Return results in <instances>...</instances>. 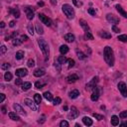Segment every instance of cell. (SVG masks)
Returning a JSON list of instances; mask_svg holds the SVG:
<instances>
[{"label": "cell", "mask_w": 127, "mask_h": 127, "mask_svg": "<svg viewBox=\"0 0 127 127\" xmlns=\"http://www.w3.org/2000/svg\"><path fill=\"white\" fill-rule=\"evenodd\" d=\"M65 40L67 41V42H69V43H72L73 41H75V36H73L71 33H69V34H66L65 35Z\"/></svg>", "instance_id": "e0dca14e"}, {"label": "cell", "mask_w": 127, "mask_h": 127, "mask_svg": "<svg viewBox=\"0 0 127 127\" xmlns=\"http://www.w3.org/2000/svg\"><path fill=\"white\" fill-rule=\"evenodd\" d=\"M61 66H62V64H60V63L58 62V60L55 61V68L57 69L58 71H61Z\"/></svg>", "instance_id": "ab89813d"}, {"label": "cell", "mask_w": 127, "mask_h": 127, "mask_svg": "<svg viewBox=\"0 0 127 127\" xmlns=\"http://www.w3.org/2000/svg\"><path fill=\"white\" fill-rule=\"evenodd\" d=\"M38 44H39V47H40L42 53L44 54V56H45V58L47 60V58H49V53H50L48 43L46 42V40H44V39H39L38 40Z\"/></svg>", "instance_id": "3957f363"}, {"label": "cell", "mask_w": 127, "mask_h": 127, "mask_svg": "<svg viewBox=\"0 0 127 127\" xmlns=\"http://www.w3.org/2000/svg\"><path fill=\"white\" fill-rule=\"evenodd\" d=\"M111 124L113 126H117L119 124V117H118V116H116V115L112 116V117H111Z\"/></svg>", "instance_id": "603a6c76"}, {"label": "cell", "mask_w": 127, "mask_h": 127, "mask_svg": "<svg viewBox=\"0 0 127 127\" xmlns=\"http://www.w3.org/2000/svg\"><path fill=\"white\" fill-rule=\"evenodd\" d=\"M27 65H28L29 68H33V67L35 66V61H34L33 59H29V60H28V63H27Z\"/></svg>", "instance_id": "d590c367"}, {"label": "cell", "mask_w": 127, "mask_h": 127, "mask_svg": "<svg viewBox=\"0 0 127 127\" xmlns=\"http://www.w3.org/2000/svg\"><path fill=\"white\" fill-rule=\"evenodd\" d=\"M39 19H40V21L43 24H45L46 26H48V27H50L51 25H52V21H51V19L48 17V16H46L45 14H43V13H40L39 15Z\"/></svg>", "instance_id": "277c9868"}, {"label": "cell", "mask_w": 127, "mask_h": 127, "mask_svg": "<svg viewBox=\"0 0 127 127\" xmlns=\"http://www.w3.org/2000/svg\"><path fill=\"white\" fill-rule=\"evenodd\" d=\"M79 115V111L77 109V107L71 106V113L68 115V118L69 119H75V118L78 117Z\"/></svg>", "instance_id": "ba28073f"}, {"label": "cell", "mask_w": 127, "mask_h": 127, "mask_svg": "<svg viewBox=\"0 0 127 127\" xmlns=\"http://www.w3.org/2000/svg\"><path fill=\"white\" fill-rule=\"evenodd\" d=\"M10 68V65L8 63H4V64H2V66H1V69L2 70H8Z\"/></svg>", "instance_id": "7dc6e473"}, {"label": "cell", "mask_w": 127, "mask_h": 127, "mask_svg": "<svg viewBox=\"0 0 127 127\" xmlns=\"http://www.w3.org/2000/svg\"><path fill=\"white\" fill-rule=\"evenodd\" d=\"M118 89H119V91H120V93H121V95L123 97H127V86H126V83L125 82H123V81H120L119 83H118Z\"/></svg>", "instance_id": "5b68a950"}, {"label": "cell", "mask_w": 127, "mask_h": 127, "mask_svg": "<svg viewBox=\"0 0 127 127\" xmlns=\"http://www.w3.org/2000/svg\"><path fill=\"white\" fill-rule=\"evenodd\" d=\"M60 126H61V127H69V126H70V124H69V122H68V121H66V120H63V121H61Z\"/></svg>", "instance_id": "60d3db41"}, {"label": "cell", "mask_w": 127, "mask_h": 127, "mask_svg": "<svg viewBox=\"0 0 127 127\" xmlns=\"http://www.w3.org/2000/svg\"><path fill=\"white\" fill-rule=\"evenodd\" d=\"M1 110H2V113H3V114H6V113H7V110H6V107H5V106H2V107H1Z\"/></svg>", "instance_id": "6f0895ef"}, {"label": "cell", "mask_w": 127, "mask_h": 127, "mask_svg": "<svg viewBox=\"0 0 127 127\" xmlns=\"http://www.w3.org/2000/svg\"><path fill=\"white\" fill-rule=\"evenodd\" d=\"M92 116H93L94 118H96L97 120H102V119L104 118L102 115H100V114H97V113H93V114H92Z\"/></svg>", "instance_id": "f35d334b"}, {"label": "cell", "mask_w": 127, "mask_h": 127, "mask_svg": "<svg viewBox=\"0 0 127 127\" xmlns=\"http://www.w3.org/2000/svg\"><path fill=\"white\" fill-rule=\"evenodd\" d=\"M78 79H79V77H78V75H75V73H73V75L69 76L67 78V81L69 83H73V82H76Z\"/></svg>", "instance_id": "2e32d148"}, {"label": "cell", "mask_w": 127, "mask_h": 127, "mask_svg": "<svg viewBox=\"0 0 127 127\" xmlns=\"http://www.w3.org/2000/svg\"><path fill=\"white\" fill-rule=\"evenodd\" d=\"M31 87H32V83H31V82H29V81L23 82V84H22V89H23L24 91H26V90L30 89Z\"/></svg>", "instance_id": "484cf974"}, {"label": "cell", "mask_w": 127, "mask_h": 127, "mask_svg": "<svg viewBox=\"0 0 127 127\" xmlns=\"http://www.w3.org/2000/svg\"><path fill=\"white\" fill-rule=\"evenodd\" d=\"M43 95H44V97H45L47 100H49V101L54 100V97H53V94H52L51 92H49V91H45Z\"/></svg>", "instance_id": "d4e9b609"}, {"label": "cell", "mask_w": 127, "mask_h": 127, "mask_svg": "<svg viewBox=\"0 0 127 127\" xmlns=\"http://www.w3.org/2000/svg\"><path fill=\"white\" fill-rule=\"evenodd\" d=\"M99 36L103 39H110L111 38V34H109L108 32H105V31H101L99 32Z\"/></svg>", "instance_id": "7402d4cb"}, {"label": "cell", "mask_w": 127, "mask_h": 127, "mask_svg": "<svg viewBox=\"0 0 127 127\" xmlns=\"http://www.w3.org/2000/svg\"><path fill=\"white\" fill-rule=\"evenodd\" d=\"M115 8H116V10H117V11L119 12V14H120L121 16H123L124 18H127V12L125 11V10H124L119 4H116V5H115Z\"/></svg>", "instance_id": "9a60e30c"}, {"label": "cell", "mask_w": 127, "mask_h": 127, "mask_svg": "<svg viewBox=\"0 0 127 127\" xmlns=\"http://www.w3.org/2000/svg\"><path fill=\"white\" fill-rule=\"evenodd\" d=\"M79 24H80V26L82 27V29L86 31V32H87V31H90V29H89V27H88V25H87V23L84 20H79Z\"/></svg>", "instance_id": "ac0fdd59"}, {"label": "cell", "mask_w": 127, "mask_h": 127, "mask_svg": "<svg viewBox=\"0 0 127 127\" xmlns=\"http://www.w3.org/2000/svg\"><path fill=\"white\" fill-rule=\"evenodd\" d=\"M0 96H1V99H0V102H3L4 99H5V94L4 93H1L0 94Z\"/></svg>", "instance_id": "db71d44e"}, {"label": "cell", "mask_w": 127, "mask_h": 127, "mask_svg": "<svg viewBox=\"0 0 127 127\" xmlns=\"http://www.w3.org/2000/svg\"><path fill=\"white\" fill-rule=\"evenodd\" d=\"M50 1H51V3H52L53 5H56V4H57V1H56V0H50Z\"/></svg>", "instance_id": "91938a15"}, {"label": "cell", "mask_w": 127, "mask_h": 127, "mask_svg": "<svg viewBox=\"0 0 127 127\" xmlns=\"http://www.w3.org/2000/svg\"><path fill=\"white\" fill-rule=\"evenodd\" d=\"M54 105H59L61 102H62V99L60 98V97H56V98H54Z\"/></svg>", "instance_id": "ee69618b"}, {"label": "cell", "mask_w": 127, "mask_h": 127, "mask_svg": "<svg viewBox=\"0 0 127 127\" xmlns=\"http://www.w3.org/2000/svg\"><path fill=\"white\" fill-rule=\"evenodd\" d=\"M69 95H70V97L71 98H72V99H75V98H77L79 95V91L78 90V89H73V90H71L70 93H69Z\"/></svg>", "instance_id": "ffe728a7"}, {"label": "cell", "mask_w": 127, "mask_h": 127, "mask_svg": "<svg viewBox=\"0 0 127 127\" xmlns=\"http://www.w3.org/2000/svg\"><path fill=\"white\" fill-rule=\"evenodd\" d=\"M11 14L16 18H19L20 17V10L18 8H12L11 9Z\"/></svg>", "instance_id": "4316f807"}, {"label": "cell", "mask_w": 127, "mask_h": 127, "mask_svg": "<svg viewBox=\"0 0 127 127\" xmlns=\"http://www.w3.org/2000/svg\"><path fill=\"white\" fill-rule=\"evenodd\" d=\"M28 31H29V33H30L31 35L34 34V28H33V25H32V24H29V25H28Z\"/></svg>", "instance_id": "7bdbcfd3"}, {"label": "cell", "mask_w": 127, "mask_h": 127, "mask_svg": "<svg viewBox=\"0 0 127 127\" xmlns=\"http://www.w3.org/2000/svg\"><path fill=\"white\" fill-rule=\"evenodd\" d=\"M6 51H7V48L5 46H1V51H0L1 52V55H4L6 53Z\"/></svg>", "instance_id": "816d5d0a"}, {"label": "cell", "mask_w": 127, "mask_h": 127, "mask_svg": "<svg viewBox=\"0 0 127 127\" xmlns=\"http://www.w3.org/2000/svg\"><path fill=\"white\" fill-rule=\"evenodd\" d=\"M103 55H104V60L109 67H113L114 65V55L113 51L109 46H106L103 50Z\"/></svg>", "instance_id": "6da1fadb"}, {"label": "cell", "mask_w": 127, "mask_h": 127, "mask_svg": "<svg viewBox=\"0 0 127 127\" xmlns=\"http://www.w3.org/2000/svg\"><path fill=\"white\" fill-rule=\"evenodd\" d=\"M34 99H35V102H36L37 104H40L41 101H42V96H41L39 93H36V94L34 95Z\"/></svg>", "instance_id": "4dcf8cb0"}, {"label": "cell", "mask_w": 127, "mask_h": 127, "mask_svg": "<svg viewBox=\"0 0 127 127\" xmlns=\"http://www.w3.org/2000/svg\"><path fill=\"white\" fill-rule=\"evenodd\" d=\"M120 126H121V127H123V126H127V121H124V122H122V123L120 124Z\"/></svg>", "instance_id": "680465c9"}, {"label": "cell", "mask_w": 127, "mask_h": 127, "mask_svg": "<svg viewBox=\"0 0 127 127\" xmlns=\"http://www.w3.org/2000/svg\"><path fill=\"white\" fill-rule=\"evenodd\" d=\"M13 108L16 110V112H18V113H20V114H22V115H26V112H25L24 108H23L22 106H21V105L15 103V104L13 105Z\"/></svg>", "instance_id": "5bb4252c"}, {"label": "cell", "mask_w": 127, "mask_h": 127, "mask_svg": "<svg viewBox=\"0 0 127 127\" xmlns=\"http://www.w3.org/2000/svg\"><path fill=\"white\" fill-rule=\"evenodd\" d=\"M117 40L120 42H123V43H127V35H119Z\"/></svg>", "instance_id": "d6a6232c"}, {"label": "cell", "mask_w": 127, "mask_h": 127, "mask_svg": "<svg viewBox=\"0 0 127 127\" xmlns=\"http://www.w3.org/2000/svg\"><path fill=\"white\" fill-rule=\"evenodd\" d=\"M87 13L90 14L91 16H95V14H96V12H95V10L93 8H88L87 9Z\"/></svg>", "instance_id": "b9f144b4"}, {"label": "cell", "mask_w": 127, "mask_h": 127, "mask_svg": "<svg viewBox=\"0 0 127 127\" xmlns=\"http://www.w3.org/2000/svg\"><path fill=\"white\" fill-rule=\"evenodd\" d=\"M77 54H78V57H79V60H83V59H86V57H87V56L84 55L82 52H80V51H78V52H77Z\"/></svg>", "instance_id": "8d00e7d4"}, {"label": "cell", "mask_w": 127, "mask_h": 127, "mask_svg": "<svg viewBox=\"0 0 127 127\" xmlns=\"http://www.w3.org/2000/svg\"><path fill=\"white\" fill-rule=\"evenodd\" d=\"M36 31L39 35H43L44 34V30H43V27H42L40 24H36Z\"/></svg>", "instance_id": "f1b7e54d"}, {"label": "cell", "mask_w": 127, "mask_h": 127, "mask_svg": "<svg viewBox=\"0 0 127 127\" xmlns=\"http://www.w3.org/2000/svg\"><path fill=\"white\" fill-rule=\"evenodd\" d=\"M45 121H46V116H45V115H42L41 119H39V120H38V122H39V123H44Z\"/></svg>", "instance_id": "f907efd6"}, {"label": "cell", "mask_w": 127, "mask_h": 127, "mask_svg": "<svg viewBox=\"0 0 127 127\" xmlns=\"http://www.w3.org/2000/svg\"><path fill=\"white\" fill-rule=\"evenodd\" d=\"M21 40H22V41H27V40H28V37H27L26 35H22V36H21Z\"/></svg>", "instance_id": "9f6ffc18"}, {"label": "cell", "mask_w": 127, "mask_h": 127, "mask_svg": "<svg viewBox=\"0 0 127 127\" xmlns=\"http://www.w3.org/2000/svg\"><path fill=\"white\" fill-rule=\"evenodd\" d=\"M15 84H16V86H21V84H23V81H22V79H17L15 80Z\"/></svg>", "instance_id": "681fc988"}, {"label": "cell", "mask_w": 127, "mask_h": 127, "mask_svg": "<svg viewBox=\"0 0 127 127\" xmlns=\"http://www.w3.org/2000/svg\"><path fill=\"white\" fill-rule=\"evenodd\" d=\"M12 78H13V76H12L11 72H9V71H6V72H5V75H4V79H5L6 81H10V80L12 79Z\"/></svg>", "instance_id": "f546056e"}, {"label": "cell", "mask_w": 127, "mask_h": 127, "mask_svg": "<svg viewBox=\"0 0 127 127\" xmlns=\"http://www.w3.org/2000/svg\"><path fill=\"white\" fill-rule=\"evenodd\" d=\"M0 26H1V28H4V27H5V23L3 22V21H2L1 23H0Z\"/></svg>", "instance_id": "6125c7cd"}, {"label": "cell", "mask_w": 127, "mask_h": 127, "mask_svg": "<svg viewBox=\"0 0 127 127\" xmlns=\"http://www.w3.org/2000/svg\"><path fill=\"white\" fill-rule=\"evenodd\" d=\"M24 56H25V54L23 51H18L15 55V58H16V60H22L24 58Z\"/></svg>", "instance_id": "83f0119b"}, {"label": "cell", "mask_w": 127, "mask_h": 127, "mask_svg": "<svg viewBox=\"0 0 127 127\" xmlns=\"http://www.w3.org/2000/svg\"><path fill=\"white\" fill-rule=\"evenodd\" d=\"M99 94H100V87H95L93 89H92V93H91V100L92 101H96L99 97Z\"/></svg>", "instance_id": "52a82bcc"}, {"label": "cell", "mask_w": 127, "mask_h": 127, "mask_svg": "<svg viewBox=\"0 0 127 127\" xmlns=\"http://www.w3.org/2000/svg\"><path fill=\"white\" fill-rule=\"evenodd\" d=\"M98 80H99V79H98L97 77H94L89 82L87 83V87H86L87 90H91V89H93L95 87H96V83L98 82Z\"/></svg>", "instance_id": "8992f818"}, {"label": "cell", "mask_w": 127, "mask_h": 127, "mask_svg": "<svg viewBox=\"0 0 127 127\" xmlns=\"http://www.w3.org/2000/svg\"><path fill=\"white\" fill-rule=\"evenodd\" d=\"M14 26H15V21H10V23H9V27L13 28Z\"/></svg>", "instance_id": "11a10c76"}, {"label": "cell", "mask_w": 127, "mask_h": 127, "mask_svg": "<svg viewBox=\"0 0 127 127\" xmlns=\"http://www.w3.org/2000/svg\"><path fill=\"white\" fill-rule=\"evenodd\" d=\"M44 86H45V83H42V82H40V81L35 82V87H36L37 89H41Z\"/></svg>", "instance_id": "74e56055"}, {"label": "cell", "mask_w": 127, "mask_h": 127, "mask_svg": "<svg viewBox=\"0 0 127 127\" xmlns=\"http://www.w3.org/2000/svg\"><path fill=\"white\" fill-rule=\"evenodd\" d=\"M106 19H107L108 22H110V23L113 24V25L119 23V18H118L117 16L113 15V14H110V13H108V14L106 15Z\"/></svg>", "instance_id": "9c48e42d"}, {"label": "cell", "mask_w": 127, "mask_h": 127, "mask_svg": "<svg viewBox=\"0 0 127 127\" xmlns=\"http://www.w3.org/2000/svg\"><path fill=\"white\" fill-rule=\"evenodd\" d=\"M72 2H73V4H75L76 6H79H79H81V3H80V2L79 3V2L77 1V0H72Z\"/></svg>", "instance_id": "f5cc1de1"}, {"label": "cell", "mask_w": 127, "mask_h": 127, "mask_svg": "<svg viewBox=\"0 0 127 127\" xmlns=\"http://www.w3.org/2000/svg\"><path fill=\"white\" fill-rule=\"evenodd\" d=\"M24 102L28 105V106H29L32 110L37 111V106H36V104H37V103H34L33 101H32L31 99H29V98H25V99H24Z\"/></svg>", "instance_id": "8fae6325"}, {"label": "cell", "mask_w": 127, "mask_h": 127, "mask_svg": "<svg viewBox=\"0 0 127 127\" xmlns=\"http://www.w3.org/2000/svg\"><path fill=\"white\" fill-rule=\"evenodd\" d=\"M25 13H26V16H27L28 20H32L34 18V10L31 7H26L25 8Z\"/></svg>", "instance_id": "30bf717a"}, {"label": "cell", "mask_w": 127, "mask_h": 127, "mask_svg": "<svg viewBox=\"0 0 127 127\" xmlns=\"http://www.w3.org/2000/svg\"><path fill=\"white\" fill-rule=\"evenodd\" d=\"M119 117H120V118H126V117H127V110H123V111L119 114Z\"/></svg>", "instance_id": "f6af8a7d"}, {"label": "cell", "mask_w": 127, "mask_h": 127, "mask_svg": "<svg viewBox=\"0 0 127 127\" xmlns=\"http://www.w3.org/2000/svg\"><path fill=\"white\" fill-rule=\"evenodd\" d=\"M45 73H46V70L43 69V68H40V69H37L34 71V76L37 77V78H40V77H43Z\"/></svg>", "instance_id": "4fadbf2b"}, {"label": "cell", "mask_w": 127, "mask_h": 127, "mask_svg": "<svg viewBox=\"0 0 127 127\" xmlns=\"http://www.w3.org/2000/svg\"><path fill=\"white\" fill-rule=\"evenodd\" d=\"M84 38H86L87 40H93V36H92V34L90 33V31L86 32V34H84Z\"/></svg>", "instance_id": "e575fe53"}, {"label": "cell", "mask_w": 127, "mask_h": 127, "mask_svg": "<svg viewBox=\"0 0 127 127\" xmlns=\"http://www.w3.org/2000/svg\"><path fill=\"white\" fill-rule=\"evenodd\" d=\"M9 117H10V119H12V120H14V121H19L20 120V117L16 114V112H9Z\"/></svg>", "instance_id": "44dd1931"}, {"label": "cell", "mask_w": 127, "mask_h": 127, "mask_svg": "<svg viewBox=\"0 0 127 127\" xmlns=\"http://www.w3.org/2000/svg\"><path fill=\"white\" fill-rule=\"evenodd\" d=\"M22 40H19V39H17V38H15V39H13L12 40V44L14 45V46H20L21 44H22Z\"/></svg>", "instance_id": "836d02e7"}, {"label": "cell", "mask_w": 127, "mask_h": 127, "mask_svg": "<svg viewBox=\"0 0 127 127\" xmlns=\"http://www.w3.org/2000/svg\"><path fill=\"white\" fill-rule=\"evenodd\" d=\"M45 4H44V2H42V1H40V2H38V6H44Z\"/></svg>", "instance_id": "94428289"}, {"label": "cell", "mask_w": 127, "mask_h": 127, "mask_svg": "<svg viewBox=\"0 0 127 127\" xmlns=\"http://www.w3.org/2000/svg\"><path fill=\"white\" fill-rule=\"evenodd\" d=\"M62 10H63L64 14L67 16L68 19H73V18H75V10H73V8L71 5L64 4L62 6Z\"/></svg>", "instance_id": "7a4b0ae2"}, {"label": "cell", "mask_w": 127, "mask_h": 127, "mask_svg": "<svg viewBox=\"0 0 127 127\" xmlns=\"http://www.w3.org/2000/svg\"><path fill=\"white\" fill-rule=\"evenodd\" d=\"M82 122L84 125H87V126H91L92 125V119H90L89 117H87V116H84V117L82 118Z\"/></svg>", "instance_id": "d6986e66"}, {"label": "cell", "mask_w": 127, "mask_h": 127, "mask_svg": "<svg viewBox=\"0 0 127 127\" xmlns=\"http://www.w3.org/2000/svg\"><path fill=\"white\" fill-rule=\"evenodd\" d=\"M64 109H65V110H68V106H64Z\"/></svg>", "instance_id": "be15d7a7"}, {"label": "cell", "mask_w": 127, "mask_h": 127, "mask_svg": "<svg viewBox=\"0 0 127 127\" xmlns=\"http://www.w3.org/2000/svg\"><path fill=\"white\" fill-rule=\"evenodd\" d=\"M57 60H58V62H59L60 64H62V65H63V64H65L66 62H68V59H67L65 56H60Z\"/></svg>", "instance_id": "1f68e13d"}, {"label": "cell", "mask_w": 127, "mask_h": 127, "mask_svg": "<svg viewBox=\"0 0 127 127\" xmlns=\"http://www.w3.org/2000/svg\"><path fill=\"white\" fill-rule=\"evenodd\" d=\"M60 52H61L62 55H66L67 53L69 52V47L67 45H62L60 47Z\"/></svg>", "instance_id": "cb8c5ba5"}, {"label": "cell", "mask_w": 127, "mask_h": 127, "mask_svg": "<svg viewBox=\"0 0 127 127\" xmlns=\"http://www.w3.org/2000/svg\"><path fill=\"white\" fill-rule=\"evenodd\" d=\"M68 62H69V68L71 69V68H72L73 66H75V61H73L72 59H70V60H68Z\"/></svg>", "instance_id": "bcb514c9"}, {"label": "cell", "mask_w": 127, "mask_h": 127, "mask_svg": "<svg viewBox=\"0 0 127 127\" xmlns=\"http://www.w3.org/2000/svg\"><path fill=\"white\" fill-rule=\"evenodd\" d=\"M15 73H16V76L19 77V78H24V77L27 76L28 71L26 69H18V70H16Z\"/></svg>", "instance_id": "7c38bea8"}, {"label": "cell", "mask_w": 127, "mask_h": 127, "mask_svg": "<svg viewBox=\"0 0 127 127\" xmlns=\"http://www.w3.org/2000/svg\"><path fill=\"white\" fill-rule=\"evenodd\" d=\"M112 31L115 32V33H119V32H120V29H119L117 26H116V25H113V26H112Z\"/></svg>", "instance_id": "c3c4849f"}]
</instances>
